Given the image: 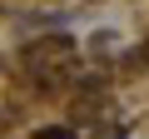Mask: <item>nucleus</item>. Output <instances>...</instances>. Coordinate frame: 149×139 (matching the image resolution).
Returning <instances> with one entry per match:
<instances>
[{"mask_svg": "<svg viewBox=\"0 0 149 139\" xmlns=\"http://www.w3.org/2000/svg\"><path fill=\"white\" fill-rule=\"evenodd\" d=\"M35 139H74V134H70V129H65V124H50V129H40V134H35Z\"/></svg>", "mask_w": 149, "mask_h": 139, "instance_id": "1", "label": "nucleus"}, {"mask_svg": "<svg viewBox=\"0 0 149 139\" xmlns=\"http://www.w3.org/2000/svg\"><path fill=\"white\" fill-rule=\"evenodd\" d=\"M95 139H124V124H119V129H114V124H104V129H100Z\"/></svg>", "mask_w": 149, "mask_h": 139, "instance_id": "2", "label": "nucleus"}]
</instances>
